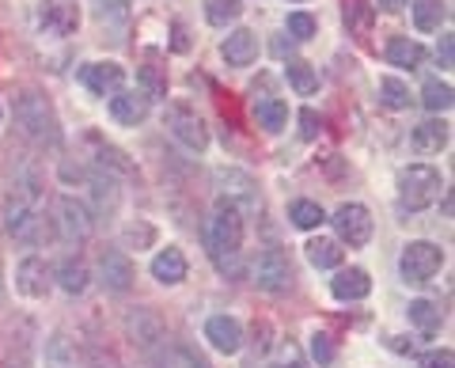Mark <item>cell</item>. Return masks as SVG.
I'll use <instances>...</instances> for the list:
<instances>
[{
	"instance_id": "obj_45",
	"label": "cell",
	"mask_w": 455,
	"mask_h": 368,
	"mask_svg": "<svg viewBox=\"0 0 455 368\" xmlns=\"http://www.w3.org/2000/svg\"><path fill=\"white\" fill-rule=\"evenodd\" d=\"M403 4H406V0H376V8H383V12H398Z\"/></svg>"
},
{
	"instance_id": "obj_19",
	"label": "cell",
	"mask_w": 455,
	"mask_h": 368,
	"mask_svg": "<svg viewBox=\"0 0 455 368\" xmlns=\"http://www.w3.org/2000/svg\"><path fill=\"white\" fill-rule=\"evenodd\" d=\"M331 292L338 296V300H364V296L372 292V281H368V274L361 270V266H349V270L334 274Z\"/></svg>"
},
{
	"instance_id": "obj_29",
	"label": "cell",
	"mask_w": 455,
	"mask_h": 368,
	"mask_svg": "<svg viewBox=\"0 0 455 368\" xmlns=\"http://www.w3.org/2000/svg\"><path fill=\"white\" fill-rule=\"evenodd\" d=\"M410 323H414L418 331H425V334H436L440 323H444V316H440V308L433 300H414L410 304Z\"/></svg>"
},
{
	"instance_id": "obj_22",
	"label": "cell",
	"mask_w": 455,
	"mask_h": 368,
	"mask_svg": "<svg viewBox=\"0 0 455 368\" xmlns=\"http://www.w3.org/2000/svg\"><path fill=\"white\" fill-rule=\"evenodd\" d=\"M383 53H387V61H391V65H398V68H418V65L425 61V46H421V42L403 38V35L391 38V42H387V50H383Z\"/></svg>"
},
{
	"instance_id": "obj_2",
	"label": "cell",
	"mask_w": 455,
	"mask_h": 368,
	"mask_svg": "<svg viewBox=\"0 0 455 368\" xmlns=\"http://www.w3.org/2000/svg\"><path fill=\"white\" fill-rule=\"evenodd\" d=\"M16 122H20V130L38 140V145H57L61 140V122H57V110L53 103L42 92H20L16 99Z\"/></svg>"
},
{
	"instance_id": "obj_7",
	"label": "cell",
	"mask_w": 455,
	"mask_h": 368,
	"mask_svg": "<svg viewBox=\"0 0 455 368\" xmlns=\"http://www.w3.org/2000/svg\"><path fill=\"white\" fill-rule=\"evenodd\" d=\"M167 130L175 133V140H179L182 148H190V152H205L209 148L205 122L197 118V110L187 107V103H171L167 107Z\"/></svg>"
},
{
	"instance_id": "obj_16",
	"label": "cell",
	"mask_w": 455,
	"mask_h": 368,
	"mask_svg": "<svg viewBox=\"0 0 455 368\" xmlns=\"http://www.w3.org/2000/svg\"><path fill=\"white\" fill-rule=\"evenodd\" d=\"M187 254H182L179 247H164L156 251L152 259V277L160 281V285H179V281H187Z\"/></svg>"
},
{
	"instance_id": "obj_3",
	"label": "cell",
	"mask_w": 455,
	"mask_h": 368,
	"mask_svg": "<svg viewBox=\"0 0 455 368\" xmlns=\"http://www.w3.org/2000/svg\"><path fill=\"white\" fill-rule=\"evenodd\" d=\"M440 190H444V179H440V172L429 164H410L406 172L398 175V205L410 209V213H421V209L436 205Z\"/></svg>"
},
{
	"instance_id": "obj_15",
	"label": "cell",
	"mask_w": 455,
	"mask_h": 368,
	"mask_svg": "<svg viewBox=\"0 0 455 368\" xmlns=\"http://www.w3.org/2000/svg\"><path fill=\"white\" fill-rule=\"evenodd\" d=\"M220 53L232 68H247L254 58H259V38H254V31H247V27H239V31H232L224 38Z\"/></svg>"
},
{
	"instance_id": "obj_44",
	"label": "cell",
	"mask_w": 455,
	"mask_h": 368,
	"mask_svg": "<svg viewBox=\"0 0 455 368\" xmlns=\"http://www.w3.org/2000/svg\"><path fill=\"white\" fill-rule=\"evenodd\" d=\"M440 61H444V65H451V35H444V38H440Z\"/></svg>"
},
{
	"instance_id": "obj_43",
	"label": "cell",
	"mask_w": 455,
	"mask_h": 368,
	"mask_svg": "<svg viewBox=\"0 0 455 368\" xmlns=\"http://www.w3.org/2000/svg\"><path fill=\"white\" fill-rule=\"evenodd\" d=\"M171 35H175V42H171V50H175V53H182V50L190 46V42H187V27H182V23L171 27Z\"/></svg>"
},
{
	"instance_id": "obj_5",
	"label": "cell",
	"mask_w": 455,
	"mask_h": 368,
	"mask_svg": "<svg viewBox=\"0 0 455 368\" xmlns=\"http://www.w3.org/2000/svg\"><path fill=\"white\" fill-rule=\"evenodd\" d=\"M444 266V251L429 239H414V244L403 247V259H398V274H403L406 285H425L429 277L440 274Z\"/></svg>"
},
{
	"instance_id": "obj_8",
	"label": "cell",
	"mask_w": 455,
	"mask_h": 368,
	"mask_svg": "<svg viewBox=\"0 0 455 368\" xmlns=\"http://www.w3.org/2000/svg\"><path fill=\"white\" fill-rule=\"evenodd\" d=\"M331 224H334V232H338L341 244H349V247H364L368 239H372V213H368L364 205H357V202L338 205Z\"/></svg>"
},
{
	"instance_id": "obj_1",
	"label": "cell",
	"mask_w": 455,
	"mask_h": 368,
	"mask_svg": "<svg viewBox=\"0 0 455 368\" xmlns=\"http://www.w3.org/2000/svg\"><path fill=\"white\" fill-rule=\"evenodd\" d=\"M205 251L220 274H239V254H243V213L228 202H217L205 224Z\"/></svg>"
},
{
	"instance_id": "obj_27",
	"label": "cell",
	"mask_w": 455,
	"mask_h": 368,
	"mask_svg": "<svg viewBox=\"0 0 455 368\" xmlns=\"http://www.w3.org/2000/svg\"><path fill=\"white\" fill-rule=\"evenodd\" d=\"M99 167H103V175H122V179H130L133 175V164H130V156H125L122 148H114V145H103V140H99Z\"/></svg>"
},
{
	"instance_id": "obj_42",
	"label": "cell",
	"mask_w": 455,
	"mask_h": 368,
	"mask_svg": "<svg viewBox=\"0 0 455 368\" xmlns=\"http://www.w3.org/2000/svg\"><path fill=\"white\" fill-rule=\"evenodd\" d=\"M421 368H451V349H433L429 357H421Z\"/></svg>"
},
{
	"instance_id": "obj_30",
	"label": "cell",
	"mask_w": 455,
	"mask_h": 368,
	"mask_svg": "<svg viewBox=\"0 0 455 368\" xmlns=\"http://www.w3.org/2000/svg\"><path fill=\"white\" fill-rule=\"evenodd\" d=\"M243 16V0H205V20L212 27H228Z\"/></svg>"
},
{
	"instance_id": "obj_25",
	"label": "cell",
	"mask_w": 455,
	"mask_h": 368,
	"mask_svg": "<svg viewBox=\"0 0 455 368\" xmlns=\"http://www.w3.org/2000/svg\"><path fill=\"white\" fill-rule=\"evenodd\" d=\"M304 251H307V262L315 266V270H334V266L341 262V247H338V239L319 236V239H311V244H307Z\"/></svg>"
},
{
	"instance_id": "obj_6",
	"label": "cell",
	"mask_w": 455,
	"mask_h": 368,
	"mask_svg": "<svg viewBox=\"0 0 455 368\" xmlns=\"http://www.w3.org/2000/svg\"><path fill=\"white\" fill-rule=\"evenodd\" d=\"M4 232L23 244H35L38 236V209H35V190L16 187L4 197Z\"/></svg>"
},
{
	"instance_id": "obj_14",
	"label": "cell",
	"mask_w": 455,
	"mask_h": 368,
	"mask_svg": "<svg viewBox=\"0 0 455 368\" xmlns=\"http://www.w3.org/2000/svg\"><path fill=\"white\" fill-rule=\"evenodd\" d=\"M205 342L220 353H239L243 346V327L235 316H209L205 319Z\"/></svg>"
},
{
	"instance_id": "obj_4",
	"label": "cell",
	"mask_w": 455,
	"mask_h": 368,
	"mask_svg": "<svg viewBox=\"0 0 455 368\" xmlns=\"http://www.w3.org/2000/svg\"><path fill=\"white\" fill-rule=\"evenodd\" d=\"M212 190L220 194V202L235 205L243 217H251V213H259L262 209L259 182H254L247 172H239V167H217V172H212Z\"/></svg>"
},
{
	"instance_id": "obj_13",
	"label": "cell",
	"mask_w": 455,
	"mask_h": 368,
	"mask_svg": "<svg viewBox=\"0 0 455 368\" xmlns=\"http://www.w3.org/2000/svg\"><path fill=\"white\" fill-rule=\"evenodd\" d=\"M99 277H103L107 292H130L133 289V262L122 251H103L99 259Z\"/></svg>"
},
{
	"instance_id": "obj_46",
	"label": "cell",
	"mask_w": 455,
	"mask_h": 368,
	"mask_svg": "<svg viewBox=\"0 0 455 368\" xmlns=\"http://www.w3.org/2000/svg\"><path fill=\"white\" fill-rule=\"evenodd\" d=\"M391 349H395V353H406V349H414V342H410V338H395Z\"/></svg>"
},
{
	"instance_id": "obj_28",
	"label": "cell",
	"mask_w": 455,
	"mask_h": 368,
	"mask_svg": "<svg viewBox=\"0 0 455 368\" xmlns=\"http://www.w3.org/2000/svg\"><path fill=\"white\" fill-rule=\"evenodd\" d=\"M88 182H92V190H95L99 213H114V209H118V182H114L110 175H103V172H95Z\"/></svg>"
},
{
	"instance_id": "obj_20",
	"label": "cell",
	"mask_w": 455,
	"mask_h": 368,
	"mask_svg": "<svg viewBox=\"0 0 455 368\" xmlns=\"http://www.w3.org/2000/svg\"><path fill=\"white\" fill-rule=\"evenodd\" d=\"M42 357H46V368H80L76 346H73V338H68L65 331H53L46 338V349H42Z\"/></svg>"
},
{
	"instance_id": "obj_9",
	"label": "cell",
	"mask_w": 455,
	"mask_h": 368,
	"mask_svg": "<svg viewBox=\"0 0 455 368\" xmlns=\"http://www.w3.org/2000/svg\"><path fill=\"white\" fill-rule=\"evenodd\" d=\"M254 285H259L262 292L277 296V292H289L292 285V266L289 259H284V251L269 247L259 254V262H254Z\"/></svg>"
},
{
	"instance_id": "obj_12",
	"label": "cell",
	"mask_w": 455,
	"mask_h": 368,
	"mask_svg": "<svg viewBox=\"0 0 455 368\" xmlns=\"http://www.w3.org/2000/svg\"><path fill=\"white\" fill-rule=\"evenodd\" d=\"M57 224H61V236L68 239V244H84V239L92 236V213L88 205L76 202V197H57Z\"/></svg>"
},
{
	"instance_id": "obj_10",
	"label": "cell",
	"mask_w": 455,
	"mask_h": 368,
	"mask_svg": "<svg viewBox=\"0 0 455 368\" xmlns=\"http://www.w3.org/2000/svg\"><path fill=\"white\" fill-rule=\"evenodd\" d=\"M38 27L46 35H57V38L76 35L80 4H76V0H42V4H38Z\"/></svg>"
},
{
	"instance_id": "obj_21",
	"label": "cell",
	"mask_w": 455,
	"mask_h": 368,
	"mask_svg": "<svg viewBox=\"0 0 455 368\" xmlns=\"http://www.w3.org/2000/svg\"><path fill=\"white\" fill-rule=\"evenodd\" d=\"M410 140H414V148L418 152H440L448 145V125L440 122V118H429V122H421V125H414V133H410Z\"/></svg>"
},
{
	"instance_id": "obj_33",
	"label": "cell",
	"mask_w": 455,
	"mask_h": 368,
	"mask_svg": "<svg viewBox=\"0 0 455 368\" xmlns=\"http://www.w3.org/2000/svg\"><path fill=\"white\" fill-rule=\"evenodd\" d=\"M289 220L296 224V228L311 232V228H319V224L326 220V213H323V205H319V202H292Z\"/></svg>"
},
{
	"instance_id": "obj_37",
	"label": "cell",
	"mask_w": 455,
	"mask_h": 368,
	"mask_svg": "<svg viewBox=\"0 0 455 368\" xmlns=\"http://www.w3.org/2000/svg\"><path fill=\"white\" fill-rule=\"evenodd\" d=\"M289 35L292 38H311L315 35V20H311L307 12H292L289 16Z\"/></svg>"
},
{
	"instance_id": "obj_18",
	"label": "cell",
	"mask_w": 455,
	"mask_h": 368,
	"mask_svg": "<svg viewBox=\"0 0 455 368\" xmlns=\"http://www.w3.org/2000/svg\"><path fill=\"white\" fill-rule=\"evenodd\" d=\"M16 289L23 296H31V300H38V296H46L50 281H46V262L38 259V254H27V259L20 262L16 270Z\"/></svg>"
},
{
	"instance_id": "obj_39",
	"label": "cell",
	"mask_w": 455,
	"mask_h": 368,
	"mask_svg": "<svg viewBox=\"0 0 455 368\" xmlns=\"http://www.w3.org/2000/svg\"><path fill=\"white\" fill-rule=\"evenodd\" d=\"M277 368H307V364H304V353L296 349L292 342H284V346L277 349Z\"/></svg>"
},
{
	"instance_id": "obj_40",
	"label": "cell",
	"mask_w": 455,
	"mask_h": 368,
	"mask_svg": "<svg viewBox=\"0 0 455 368\" xmlns=\"http://www.w3.org/2000/svg\"><path fill=\"white\" fill-rule=\"evenodd\" d=\"M311 357H315L319 364H331V361H334L331 338H326V334H315V338H311Z\"/></svg>"
},
{
	"instance_id": "obj_36",
	"label": "cell",
	"mask_w": 455,
	"mask_h": 368,
	"mask_svg": "<svg viewBox=\"0 0 455 368\" xmlns=\"http://www.w3.org/2000/svg\"><path fill=\"white\" fill-rule=\"evenodd\" d=\"M164 368H209V364L190 349H171L164 357Z\"/></svg>"
},
{
	"instance_id": "obj_23",
	"label": "cell",
	"mask_w": 455,
	"mask_h": 368,
	"mask_svg": "<svg viewBox=\"0 0 455 368\" xmlns=\"http://www.w3.org/2000/svg\"><path fill=\"white\" fill-rule=\"evenodd\" d=\"M410 16H414L418 31H440V23L448 20V4L444 0H414V4H410Z\"/></svg>"
},
{
	"instance_id": "obj_11",
	"label": "cell",
	"mask_w": 455,
	"mask_h": 368,
	"mask_svg": "<svg viewBox=\"0 0 455 368\" xmlns=\"http://www.w3.org/2000/svg\"><path fill=\"white\" fill-rule=\"evenodd\" d=\"M80 84H84V88H88L92 95L110 99L114 92H122L125 68H122L118 61H88V65H80Z\"/></svg>"
},
{
	"instance_id": "obj_24",
	"label": "cell",
	"mask_w": 455,
	"mask_h": 368,
	"mask_svg": "<svg viewBox=\"0 0 455 368\" xmlns=\"http://www.w3.org/2000/svg\"><path fill=\"white\" fill-rule=\"evenodd\" d=\"M254 118H259L262 130L281 133L284 122H289V103H284V99H259V103H254Z\"/></svg>"
},
{
	"instance_id": "obj_32",
	"label": "cell",
	"mask_w": 455,
	"mask_h": 368,
	"mask_svg": "<svg viewBox=\"0 0 455 368\" xmlns=\"http://www.w3.org/2000/svg\"><path fill=\"white\" fill-rule=\"evenodd\" d=\"M137 84H140V95H145L148 103H152V99H164L167 95V76L156 65H140L137 68Z\"/></svg>"
},
{
	"instance_id": "obj_34",
	"label": "cell",
	"mask_w": 455,
	"mask_h": 368,
	"mask_svg": "<svg viewBox=\"0 0 455 368\" xmlns=\"http://www.w3.org/2000/svg\"><path fill=\"white\" fill-rule=\"evenodd\" d=\"M421 103H425V110H433V115L448 110V107H451V84H444V80H429V84L421 88Z\"/></svg>"
},
{
	"instance_id": "obj_38",
	"label": "cell",
	"mask_w": 455,
	"mask_h": 368,
	"mask_svg": "<svg viewBox=\"0 0 455 368\" xmlns=\"http://www.w3.org/2000/svg\"><path fill=\"white\" fill-rule=\"evenodd\" d=\"M103 20H125L130 16V0H95Z\"/></svg>"
},
{
	"instance_id": "obj_41",
	"label": "cell",
	"mask_w": 455,
	"mask_h": 368,
	"mask_svg": "<svg viewBox=\"0 0 455 368\" xmlns=\"http://www.w3.org/2000/svg\"><path fill=\"white\" fill-rule=\"evenodd\" d=\"M319 115H315V110H300V137L304 140H315L319 137Z\"/></svg>"
},
{
	"instance_id": "obj_47",
	"label": "cell",
	"mask_w": 455,
	"mask_h": 368,
	"mask_svg": "<svg viewBox=\"0 0 455 368\" xmlns=\"http://www.w3.org/2000/svg\"><path fill=\"white\" fill-rule=\"evenodd\" d=\"M0 122H4V107H0Z\"/></svg>"
},
{
	"instance_id": "obj_26",
	"label": "cell",
	"mask_w": 455,
	"mask_h": 368,
	"mask_svg": "<svg viewBox=\"0 0 455 368\" xmlns=\"http://www.w3.org/2000/svg\"><path fill=\"white\" fill-rule=\"evenodd\" d=\"M57 281H61V289L68 296H80L84 289H88V266H84L80 259H65L61 266H57Z\"/></svg>"
},
{
	"instance_id": "obj_31",
	"label": "cell",
	"mask_w": 455,
	"mask_h": 368,
	"mask_svg": "<svg viewBox=\"0 0 455 368\" xmlns=\"http://www.w3.org/2000/svg\"><path fill=\"white\" fill-rule=\"evenodd\" d=\"M284 76H289V84L300 95H311V92L319 88V73L307 61H289V65H284Z\"/></svg>"
},
{
	"instance_id": "obj_17",
	"label": "cell",
	"mask_w": 455,
	"mask_h": 368,
	"mask_svg": "<svg viewBox=\"0 0 455 368\" xmlns=\"http://www.w3.org/2000/svg\"><path fill=\"white\" fill-rule=\"evenodd\" d=\"M110 118L118 125H137L148 118V99L140 92H114L110 95Z\"/></svg>"
},
{
	"instance_id": "obj_35",
	"label": "cell",
	"mask_w": 455,
	"mask_h": 368,
	"mask_svg": "<svg viewBox=\"0 0 455 368\" xmlns=\"http://www.w3.org/2000/svg\"><path fill=\"white\" fill-rule=\"evenodd\" d=\"M379 99L387 103L391 110H406L410 107V88L403 80H395V76H383L379 80Z\"/></svg>"
}]
</instances>
